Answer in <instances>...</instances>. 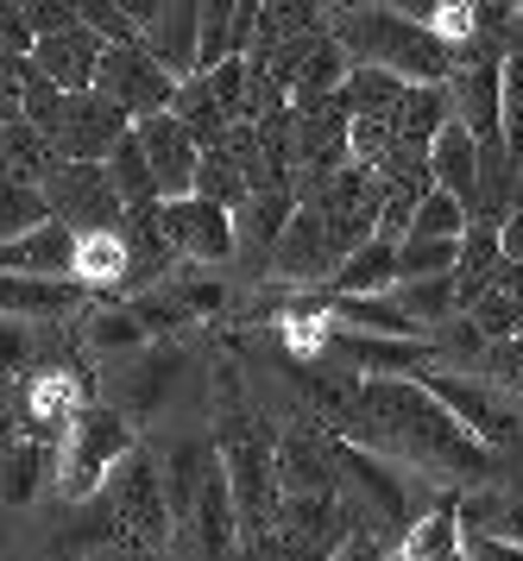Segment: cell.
I'll return each mask as SVG.
<instances>
[{
	"label": "cell",
	"mask_w": 523,
	"mask_h": 561,
	"mask_svg": "<svg viewBox=\"0 0 523 561\" xmlns=\"http://www.w3.org/2000/svg\"><path fill=\"white\" fill-rule=\"evenodd\" d=\"M334 435H348L398 467H417L429 480H499L492 448L467 435V423L423 379H353L348 404L334 410Z\"/></svg>",
	"instance_id": "obj_1"
},
{
	"label": "cell",
	"mask_w": 523,
	"mask_h": 561,
	"mask_svg": "<svg viewBox=\"0 0 523 561\" xmlns=\"http://www.w3.org/2000/svg\"><path fill=\"white\" fill-rule=\"evenodd\" d=\"M334 38L353 51V64L398 70L403 82H448L454 77L448 45L429 26L403 20L398 7H385V0H348V7H334Z\"/></svg>",
	"instance_id": "obj_2"
},
{
	"label": "cell",
	"mask_w": 523,
	"mask_h": 561,
	"mask_svg": "<svg viewBox=\"0 0 523 561\" xmlns=\"http://www.w3.org/2000/svg\"><path fill=\"white\" fill-rule=\"evenodd\" d=\"M133 455V423L107 404H82L76 430L64 435V460H57V485L70 505H89L101 480H114V467Z\"/></svg>",
	"instance_id": "obj_3"
},
{
	"label": "cell",
	"mask_w": 523,
	"mask_h": 561,
	"mask_svg": "<svg viewBox=\"0 0 523 561\" xmlns=\"http://www.w3.org/2000/svg\"><path fill=\"white\" fill-rule=\"evenodd\" d=\"M221 467H227V485H234V505H240V530L265 542L277 530V511H284L277 442L265 430H234L221 435Z\"/></svg>",
	"instance_id": "obj_4"
},
{
	"label": "cell",
	"mask_w": 523,
	"mask_h": 561,
	"mask_svg": "<svg viewBox=\"0 0 523 561\" xmlns=\"http://www.w3.org/2000/svg\"><path fill=\"white\" fill-rule=\"evenodd\" d=\"M114 517H121V536L133 542V549H146V556H158L164 542H171L177 530V511H171V492H164V467H151V455H133L114 467Z\"/></svg>",
	"instance_id": "obj_5"
},
{
	"label": "cell",
	"mask_w": 523,
	"mask_h": 561,
	"mask_svg": "<svg viewBox=\"0 0 523 561\" xmlns=\"http://www.w3.org/2000/svg\"><path fill=\"white\" fill-rule=\"evenodd\" d=\"M423 385L467 423V435H479V442L492 448V455H499V448H518V398H511L504 385L479 379V373H448V366L423 373Z\"/></svg>",
	"instance_id": "obj_6"
},
{
	"label": "cell",
	"mask_w": 523,
	"mask_h": 561,
	"mask_svg": "<svg viewBox=\"0 0 523 561\" xmlns=\"http://www.w3.org/2000/svg\"><path fill=\"white\" fill-rule=\"evenodd\" d=\"M95 89H101L114 107H121V114H133V127H139V121H151V114H171L183 82H177L171 70H164V64L146 51V45H121V51L101 57Z\"/></svg>",
	"instance_id": "obj_7"
},
{
	"label": "cell",
	"mask_w": 523,
	"mask_h": 561,
	"mask_svg": "<svg viewBox=\"0 0 523 561\" xmlns=\"http://www.w3.org/2000/svg\"><path fill=\"white\" fill-rule=\"evenodd\" d=\"M126 139H133V114H121L101 89L70 95V102H64V121H57V133H50L57 158H70V164H107Z\"/></svg>",
	"instance_id": "obj_8"
},
{
	"label": "cell",
	"mask_w": 523,
	"mask_h": 561,
	"mask_svg": "<svg viewBox=\"0 0 523 561\" xmlns=\"http://www.w3.org/2000/svg\"><path fill=\"white\" fill-rule=\"evenodd\" d=\"M50 203H57V221H70L76 233H121L126 221V203L121 190H114V178H107V164H57L45 178Z\"/></svg>",
	"instance_id": "obj_9"
},
{
	"label": "cell",
	"mask_w": 523,
	"mask_h": 561,
	"mask_svg": "<svg viewBox=\"0 0 523 561\" xmlns=\"http://www.w3.org/2000/svg\"><path fill=\"white\" fill-rule=\"evenodd\" d=\"M164 233H171L177 259H190V265H227V259H240L234 208L208 203V196H177V203H164Z\"/></svg>",
	"instance_id": "obj_10"
},
{
	"label": "cell",
	"mask_w": 523,
	"mask_h": 561,
	"mask_svg": "<svg viewBox=\"0 0 523 561\" xmlns=\"http://www.w3.org/2000/svg\"><path fill=\"white\" fill-rule=\"evenodd\" d=\"M139 146H146L151 171H158V196L164 203H177V196H196V178H202V146L196 133L183 127L177 114H151V121H139Z\"/></svg>",
	"instance_id": "obj_11"
},
{
	"label": "cell",
	"mask_w": 523,
	"mask_h": 561,
	"mask_svg": "<svg viewBox=\"0 0 523 561\" xmlns=\"http://www.w3.org/2000/svg\"><path fill=\"white\" fill-rule=\"evenodd\" d=\"M341 272V253H334V233H328L322 208L303 203L291 233L277 240V259H272V278L284 284H316V278H334Z\"/></svg>",
	"instance_id": "obj_12"
},
{
	"label": "cell",
	"mask_w": 523,
	"mask_h": 561,
	"mask_svg": "<svg viewBox=\"0 0 523 561\" xmlns=\"http://www.w3.org/2000/svg\"><path fill=\"white\" fill-rule=\"evenodd\" d=\"M146 51L177 82H196L202 77V0H164V13L146 32Z\"/></svg>",
	"instance_id": "obj_13"
},
{
	"label": "cell",
	"mask_w": 523,
	"mask_h": 561,
	"mask_svg": "<svg viewBox=\"0 0 523 561\" xmlns=\"http://www.w3.org/2000/svg\"><path fill=\"white\" fill-rule=\"evenodd\" d=\"M76 253H82V233L70 221H50L25 240H7L0 265H7V278H76Z\"/></svg>",
	"instance_id": "obj_14"
},
{
	"label": "cell",
	"mask_w": 523,
	"mask_h": 561,
	"mask_svg": "<svg viewBox=\"0 0 523 561\" xmlns=\"http://www.w3.org/2000/svg\"><path fill=\"white\" fill-rule=\"evenodd\" d=\"M101 57H107V45H101L89 26L76 32H50V38H38V51H32V64L45 70L57 89H70V95H82V89H95L101 77Z\"/></svg>",
	"instance_id": "obj_15"
},
{
	"label": "cell",
	"mask_w": 523,
	"mask_h": 561,
	"mask_svg": "<svg viewBox=\"0 0 523 561\" xmlns=\"http://www.w3.org/2000/svg\"><path fill=\"white\" fill-rule=\"evenodd\" d=\"M183 530L196 536V549L208 561H227L234 556V542H240V505H234V485H227V467L215 460V473H208V485H202V499H196V517L183 524Z\"/></svg>",
	"instance_id": "obj_16"
},
{
	"label": "cell",
	"mask_w": 523,
	"mask_h": 561,
	"mask_svg": "<svg viewBox=\"0 0 523 561\" xmlns=\"http://www.w3.org/2000/svg\"><path fill=\"white\" fill-rule=\"evenodd\" d=\"M429 171H435V190L461 196V203L479 215V171H486V146H479L461 121H454L435 146H429Z\"/></svg>",
	"instance_id": "obj_17"
},
{
	"label": "cell",
	"mask_w": 523,
	"mask_h": 561,
	"mask_svg": "<svg viewBox=\"0 0 523 561\" xmlns=\"http://www.w3.org/2000/svg\"><path fill=\"white\" fill-rule=\"evenodd\" d=\"M391 127H398L403 152H423L442 139V133L454 127V95L448 82H410V95H403V107L391 114Z\"/></svg>",
	"instance_id": "obj_18"
},
{
	"label": "cell",
	"mask_w": 523,
	"mask_h": 561,
	"mask_svg": "<svg viewBox=\"0 0 523 561\" xmlns=\"http://www.w3.org/2000/svg\"><path fill=\"white\" fill-rule=\"evenodd\" d=\"M0 297H7V316H13V322H32V329H38V322H64V316H76L89 290H82L76 278H7Z\"/></svg>",
	"instance_id": "obj_19"
},
{
	"label": "cell",
	"mask_w": 523,
	"mask_h": 561,
	"mask_svg": "<svg viewBox=\"0 0 523 561\" xmlns=\"http://www.w3.org/2000/svg\"><path fill=\"white\" fill-rule=\"evenodd\" d=\"M328 316L348 334H391V341H429V329H417L398 309V297H328Z\"/></svg>",
	"instance_id": "obj_20"
},
{
	"label": "cell",
	"mask_w": 523,
	"mask_h": 561,
	"mask_svg": "<svg viewBox=\"0 0 523 561\" xmlns=\"http://www.w3.org/2000/svg\"><path fill=\"white\" fill-rule=\"evenodd\" d=\"M385 290H398V240H366L353 259H341V272H334V297H385Z\"/></svg>",
	"instance_id": "obj_21"
},
{
	"label": "cell",
	"mask_w": 523,
	"mask_h": 561,
	"mask_svg": "<svg viewBox=\"0 0 523 561\" xmlns=\"http://www.w3.org/2000/svg\"><path fill=\"white\" fill-rule=\"evenodd\" d=\"M391 297H398V309L417 322V329H442V322H454V316H467L461 278H403Z\"/></svg>",
	"instance_id": "obj_22"
},
{
	"label": "cell",
	"mask_w": 523,
	"mask_h": 561,
	"mask_svg": "<svg viewBox=\"0 0 523 561\" xmlns=\"http://www.w3.org/2000/svg\"><path fill=\"white\" fill-rule=\"evenodd\" d=\"M403 95H410V82L398 77V70H378V64H353V82H348V114L353 121H391L403 107Z\"/></svg>",
	"instance_id": "obj_23"
},
{
	"label": "cell",
	"mask_w": 523,
	"mask_h": 561,
	"mask_svg": "<svg viewBox=\"0 0 523 561\" xmlns=\"http://www.w3.org/2000/svg\"><path fill=\"white\" fill-rule=\"evenodd\" d=\"M461 530L499 536V542H518L523 549V492L486 485V492H474V499H461Z\"/></svg>",
	"instance_id": "obj_24"
},
{
	"label": "cell",
	"mask_w": 523,
	"mask_h": 561,
	"mask_svg": "<svg viewBox=\"0 0 523 561\" xmlns=\"http://www.w3.org/2000/svg\"><path fill=\"white\" fill-rule=\"evenodd\" d=\"M183 127L196 133V146L202 152H221L227 146V133H234V114H227L221 102H215V89H208V77H196V82H183L177 89V107H171Z\"/></svg>",
	"instance_id": "obj_25"
},
{
	"label": "cell",
	"mask_w": 523,
	"mask_h": 561,
	"mask_svg": "<svg viewBox=\"0 0 523 561\" xmlns=\"http://www.w3.org/2000/svg\"><path fill=\"white\" fill-rule=\"evenodd\" d=\"M50 221H57V203H50L45 183L7 171V190H0V228H7V240H25V233L50 228Z\"/></svg>",
	"instance_id": "obj_26"
},
{
	"label": "cell",
	"mask_w": 523,
	"mask_h": 561,
	"mask_svg": "<svg viewBox=\"0 0 523 561\" xmlns=\"http://www.w3.org/2000/svg\"><path fill=\"white\" fill-rule=\"evenodd\" d=\"M398 561H461V499H442L417 530L403 536Z\"/></svg>",
	"instance_id": "obj_27"
},
{
	"label": "cell",
	"mask_w": 523,
	"mask_h": 561,
	"mask_svg": "<svg viewBox=\"0 0 523 561\" xmlns=\"http://www.w3.org/2000/svg\"><path fill=\"white\" fill-rule=\"evenodd\" d=\"M133 278V253H126L121 233H82V253H76V284L82 290H114Z\"/></svg>",
	"instance_id": "obj_28"
},
{
	"label": "cell",
	"mask_w": 523,
	"mask_h": 561,
	"mask_svg": "<svg viewBox=\"0 0 523 561\" xmlns=\"http://www.w3.org/2000/svg\"><path fill=\"white\" fill-rule=\"evenodd\" d=\"M82 334H89V347H95V354H107V359H133V354H146V341H151V329L139 322V309H126V304L95 309Z\"/></svg>",
	"instance_id": "obj_29"
},
{
	"label": "cell",
	"mask_w": 523,
	"mask_h": 561,
	"mask_svg": "<svg viewBox=\"0 0 523 561\" xmlns=\"http://www.w3.org/2000/svg\"><path fill=\"white\" fill-rule=\"evenodd\" d=\"M45 448L50 442L13 430V442H7V511H25L38 499V485H45Z\"/></svg>",
	"instance_id": "obj_30"
},
{
	"label": "cell",
	"mask_w": 523,
	"mask_h": 561,
	"mask_svg": "<svg viewBox=\"0 0 523 561\" xmlns=\"http://www.w3.org/2000/svg\"><path fill=\"white\" fill-rule=\"evenodd\" d=\"M107 178H114V190H121V203H164L158 196V171H151V158L146 146H139V127H133V139H126L121 152L107 158Z\"/></svg>",
	"instance_id": "obj_31"
},
{
	"label": "cell",
	"mask_w": 523,
	"mask_h": 561,
	"mask_svg": "<svg viewBox=\"0 0 523 561\" xmlns=\"http://www.w3.org/2000/svg\"><path fill=\"white\" fill-rule=\"evenodd\" d=\"M454 272H461V240H429V233L398 240V284L403 278H454Z\"/></svg>",
	"instance_id": "obj_32"
},
{
	"label": "cell",
	"mask_w": 523,
	"mask_h": 561,
	"mask_svg": "<svg viewBox=\"0 0 523 561\" xmlns=\"http://www.w3.org/2000/svg\"><path fill=\"white\" fill-rule=\"evenodd\" d=\"M196 196H208V203H221V208H240L252 203V183H247V171L234 164L227 152H208L202 158V178H196Z\"/></svg>",
	"instance_id": "obj_33"
},
{
	"label": "cell",
	"mask_w": 523,
	"mask_h": 561,
	"mask_svg": "<svg viewBox=\"0 0 523 561\" xmlns=\"http://www.w3.org/2000/svg\"><path fill=\"white\" fill-rule=\"evenodd\" d=\"M504 158L523 171V45L504 51Z\"/></svg>",
	"instance_id": "obj_34"
},
{
	"label": "cell",
	"mask_w": 523,
	"mask_h": 561,
	"mask_svg": "<svg viewBox=\"0 0 523 561\" xmlns=\"http://www.w3.org/2000/svg\"><path fill=\"white\" fill-rule=\"evenodd\" d=\"M76 7H82V26L95 32L107 51H121V45H146V32L133 26V20H126L114 0H76Z\"/></svg>",
	"instance_id": "obj_35"
},
{
	"label": "cell",
	"mask_w": 523,
	"mask_h": 561,
	"mask_svg": "<svg viewBox=\"0 0 523 561\" xmlns=\"http://www.w3.org/2000/svg\"><path fill=\"white\" fill-rule=\"evenodd\" d=\"M177 373L171 354H133V416H146V410H158V398H164V379Z\"/></svg>",
	"instance_id": "obj_36"
},
{
	"label": "cell",
	"mask_w": 523,
	"mask_h": 561,
	"mask_svg": "<svg viewBox=\"0 0 523 561\" xmlns=\"http://www.w3.org/2000/svg\"><path fill=\"white\" fill-rule=\"evenodd\" d=\"M461 561H523V549L518 542H499V536L461 530Z\"/></svg>",
	"instance_id": "obj_37"
},
{
	"label": "cell",
	"mask_w": 523,
	"mask_h": 561,
	"mask_svg": "<svg viewBox=\"0 0 523 561\" xmlns=\"http://www.w3.org/2000/svg\"><path fill=\"white\" fill-rule=\"evenodd\" d=\"M398 549H403V542H378V536H348V542H341V549H334L328 561H398Z\"/></svg>",
	"instance_id": "obj_38"
},
{
	"label": "cell",
	"mask_w": 523,
	"mask_h": 561,
	"mask_svg": "<svg viewBox=\"0 0 523 561\" xmlns=\"http://www.w3.org/2000/svg\"><path fill=\"white\" fill-rule=\"evenodd\" d=\"M114 7H121V13H126V20H133L139 32H151V20L164 13V0H114Z\"/></svg>",
	"instance_id": "obj_39"
},
{
	"label": "cell",
	"mask_w": 523,
	"mask_h": 561,
	"mask_svg": "<svg viewBox=\"0 0 523 561\" xmlns=\"http://www.w3.org/2000/svg\"><path fill=\"white\" fill-rule=\"evenodd\" d=\"M499 240H504V259H511V265H523V208H511V221L499 228Z\"/></svg>",
	"instance_id": "obj_40"
},
{
	"label": "cell",
	"mask_w": 523,
	"mask_h": 561,
	"mask_svg": "<svg viewBox=\"0 0 523 561\" xmlns=\"http://www.w3.org/2000/svg\"><path fill=\"white\" fill-rule=\"evenodd\" d=\"M89 561H151V556L133 549V542H114V549H101V556H89Z\"/></svg>",
	"instance_id": "obj_41"
}]
</instances>
